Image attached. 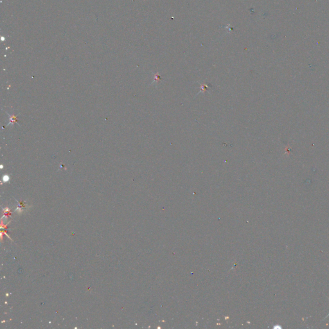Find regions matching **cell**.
I'll return each mask as SVG.
<instances>
[{
    "label": "cell",
    "instance_id": "6da1fadb",
    "mask_svg": "<svg viewBox=\"0 0 329 329\" xmlns=\"http://www.w3.org/2000/svg\"><path fill=\"white\" fill-rule=\"evenodd\" d=\"M328 300H329V298H328ZM328 316H329V314H328V315H327V316H326V318H327V317H328Z\"/></svg>",
    "mask_w": 329,
    "mask_h": 329
}]
</instances>
